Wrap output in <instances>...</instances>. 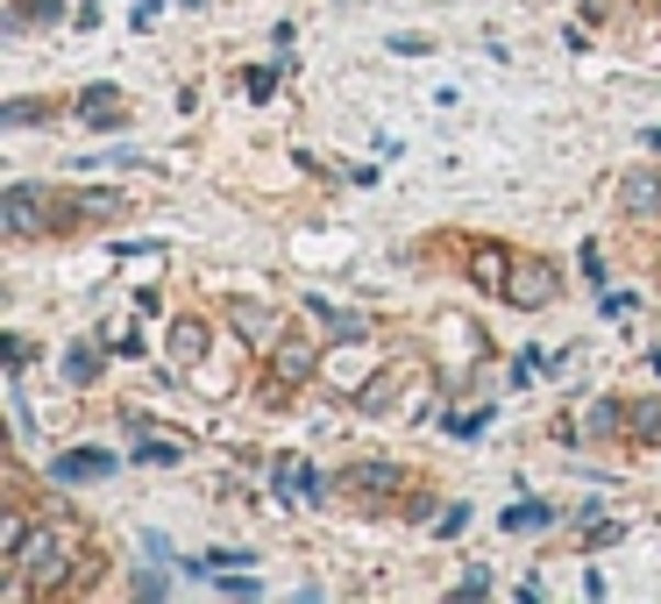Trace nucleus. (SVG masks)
Wrapping results in <instances>:
<instances>
[{"mask_svg":"<svg viewBox=\"0 0 661 604\" xmlns=\"http://www.w3.org/2000/svg\"><path fill=\"white\" fill-rule=\"evenodd\" d=\"M619 206H626L634 221H654V214H661V178H654V171H626Z\"/></svg>","mask_w":661,"mask_h":604,"instance_id":"obj_7","label":"nucleus"},{"mask_svg":"<svg viewBox=\"0 0 661 604\" xmlns=\"http://www.w3.org/2000/svg\"><path fill=\"white\" fill-rule=\"evenodd\" d=\"M114 462L122 456H108V448H71V456H51V477L57 483H100V477H114Z\"/></svg>","mask_w":661,"mask_h":604,"instance_id":"obj_5","label":"nucleus"},{"mask_svg":"<svg viewBox=\"0 0 661 604\" xmlns=\"http://www.w3.org/2000/svg\"><path fill=\"white\" fill-rule=\"evenodd\" d=\"M135 462H157V470H171V462H186V441H178V434H171V441H157V434H149V441L135 448Z\"/></svg>","mask_w":661,"mask_h":604,"instance_id":"obj_13","label":"nucleus"},{"mask_svg":"<svg viewBox=\"0 0 661 604\" xmlns=\"http://www.w3.org/2000/svg\"><path fill=\"white\" fill-rule=\"evenodd\" d=\"M278 71H284V57H278V65H257V71H249V100H270V93H278Z\"/></svg>","mask_w":661,"mask_h":604,"instance_id":"obj_15","label":"nucleus"},{"mask_svg":"<svg viewBox=\"0 0 661 604\" xmlns=\"http://www.w3.org/2000/svg\"><path fill=\"white\" fill-rule=\"evenodd\" d=\"M548 519H554V512L540 505V497H519V505H505V512H498V526H505V534H540Z\"/></svg>","mask_w":661,"mask_h":604,"instance_id":"obj_10","label":"nucleus"},{"mask_svg":"<svg viewBox=\"0 0 661 604\" xmlns=\"http://www.w3.org/2000/svg\"><path fill=\"white\" fill-rule=\"evenodd\" d=\"M8 569H22L29 583H51L57 569H65V540H57V526H29V534L8 548Z\"/></svg>","mask_w":661,"mask_h":604,"instance_id":"obj_2","label":"nucleus"},{"mask_svg":"<svg viewBox=\"0 0 661 604\" xmlns=\"http://www.w3.org/2000/svg\"><path fill=\"white\" fill-rule=\"evenodd\" d=\"M65 221H86L79 192H51V186H8L0 192V228L14 242H29L43 228H65Z\"/></svg>","mask_w":661,"mask_h":604,"instance_id":"obj_1","label":"nucleus"},{"mask_svg":"<svg viewBox=\"0 0 661 604\" xmlns=\"http://www.w3.org/2000/svg\"><path fill=\"white\" fill-rule=\"evenodd\" d=\"M341 491H363V497L399 491V462H349V470H341Z\"/></svg>","mask_w":661,"mask_h":604,"instance_id":"obj_8","label":"nucleus"},{"mask_svg":"<svg viewBox=\"0 0 661 604\" xmlns=\"http://www.w3.org/2000/svg\"><path fill=\"white\" fill-rule=\"evenodd\" d=\"M93 377H100V356L86 349V342H79V349H65V384H93Z\"/></svg>","mask_w":661,"mask_h":604,"instance_id":"obj_14","label":"nucleus"},{"mask_svg":"<svg viewBox=\"0 0 661 604\" xmlns=\"http://www.w3.org/2000/svg\"><path fill=\"white\" fill-rule=\"evenodd\" d=\"M634 434H640V441H661V399L634 405Z\"/></svg>","mask_w":661,"mask_h":604,"instance_id":"obj_16","label":"nucleus"},{"mask_svg":"<svg viewBox=\"0 0 661 604\" xmlns=\"http://www.w3.org/2000/svg\"><path fill=\"white\" fill-rule=\"evenodd\" d=\"M171 335H178V356H186V362H192V356L206 349V327H200V321H178Z\"/></svg>","mask_w":661,"mask_h":604,"instance_id":"obj_18","label":"nucleus"},{"mask_svg":"<svg viewBox=\"0 0 661 604\" xmlns=\"http://www.w3.org/2000/svg\"><path fill=\"white\" fill-rule=\"evenodd\" d=\"M462 526H470V505H448V519H441V526H434V534H441V540H456V534H462Z\"/></svg>","mask_w":661,"mask_h":604,"instance_id":"obj_20","label":"nucleus"},{"mask_svg":"<svg viewBox=\"0 0 661 604\" xmlns=\"http://www.w3.org/2000/svg\"><path fill=\"white\" fill-rule=\"evenodd\" d=\"M71 108H79L86 128H122V121H128V108H122V93H114V86H86Z\"/></svg>","mask_w":661,"mask_h":604,"instance_id":"obj_6","label":"nucleus"},{"mask_svg":"<svg viewBox=\"0 0 661 604\" xmlns=\"http://www.w3.org/2000/svg\"><path fill=\"white\" fill-rule=\"evenodd\" d=\"M306 306H313V313H321V321H327V327H335V335H341V342H363V335H370V321H363V313H341V306H327V299H306Z\"/></svg>","mask_w":661,"mask_h":604,"instance_id":"obj_11","label":"nucleus"},{"mask_svg":"<svg viewBox=\"0 0 661 604\" xmlns=\"http://www.w3.org/2000/svg\"><path fill=\"white\" fill-rule=\"evenodd\" d=\"M0 121H8V128H36L43 108H36V100H8V108H0Z\"/></svg>","mask_w":661,"mask_h":604,"instance_id":"obj_19","label":"nucleus"},{"mask_svg":"<svg viewBox=\"0 0 661 604\" xmlns=\"http://www.w3.org/2000/svg\"><path fill=\"white\" fill-rule=\"evenodd\" d=\"M505 299H519V306H548V299H554V270H548V264H519V270H513V292H505Z\"/></svg>","mask_w":661,"mask_h":604,"instance_id":"obj_9","label":"nucleus"},{"mask_svg":"<svg viewBox=\"0 0 661 604\" xmlns=\"http://www.w3.org/2000/svg\"><path fill=\"white\" fill-rule=\"evenodd\" d=\"M79 206H86V221H114V214H122L114 192H79Z\"/></svg>","mask_w":661,"mask_h":604,"instance_id":"obj_17","label":"nucleus"},{"mask_svg":"<svg viewBox=\"0 0 661 604\" xmlns=\"http://www.w3.org/2000/svg\"><path fill=\"white\" fill-rule=\"evenodd\" d=\"M278 377H284V384L313 377V349H306V342H284V349H278Z\"/></svg>","mask_w":661,"mask_h":604,"instance_id":"obj_12","label":"nucleus"},{"mask_svg":"<svg viewBox=\"0 0 661 604\" xmlns=\"http://www.w3.org/2000/svg\"><path fill=\"white\" fill-rule=\"evenodd\" d=\"M470 284L477 292H513V256L498 249V242H470Z\"/></svg>","mask_w":661,"mask_h":604,"instance_id":"obj_4","label":"nucleus"},{"mask_svg":"<svg viewBox=\"0 0 661 604\" xmlns=\"http://www.w3.org/2000/svg\"><path fill=\"white\" fill-rule=\"evenodd\" d=\"M270 483H278V497H284V505H321V497H327V477L313 470V462H299V456L270 462Z\"/></svg>","mask_w":661,"mask_h":604,"instance_id":"obj_3","label":"nucleus"}]
</instances>
